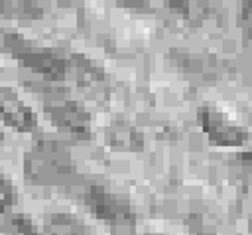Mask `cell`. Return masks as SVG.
<instances>
[{
	"instance_id": "cell-2",
	"label": "cell",
	"mask_w": 252,
	"mask_h": 235,
	"mask_svg": "<svg viewBox=\"0 0 252 235\" xmlns=\"http://www.w3.org/2000/svg\"><path fill=\"white\" fill-rule=\"evenodd\" d=\"M43 109L47 117L53 120L55 126L61 130H67L75 138H89L91 134V118L89 115L81 109L79 103L67 97H45L43 99Z\"/></svg>"
},
{
	"instance_id": "cell-1",
	"label": "cell",
	"mask_w": 252,
	"mask_h": 235,
	"mask_svg": "<svg viewBox=\"0 0 252 235\" xmlns=\"http://www.w3.org/2000/svg\"><path fill=\"white\" fill-rule=\"evenodd\" d=\"M4 49L10 55H14L18 61H22L28 69L41 75L47 81H61L71 71V63L65 57H61L57 51L33 45L30 41H26L24 38H20V34L6 32L4 34Z\"/></svg>"
},
{
	"instance_id": "cell-3",
	"label": "cell",
	"mask_w": 252,
	"mask_h": 235,
	"mask_svg": "<svg viewBox=\"0 0 252 235\" xmlns=\"http://www.w3.org/2000/svg\"><path fill=\"white\" fill-rule=\"evenodd\" d=\"M197 122L209 140L217 146H242L248 138L242 126L230 122L224 115L211 107H201L197 111Z\"/></svg>"
},
{
	"instance_id": "cell-9",
	"label": "cell",
	"mask_w": 252,
	"mask_h": 235,
	"mask_svg": "<svg viewBox=\"0 0 252 235\" xmlns=\"http://www.w3.org/2000/svg\"><path fill=\"white\" fill-rule=\"evenodd\" d=\"M238 24L246 38L252 39V0H242L238 12Z\"/></svg>"
},
{
	"instance_id": "cell-14",
	"label": "cell",
	"mask_w": 252,
	"mask_h": 235,
	"mask_svg": "<svg viewBox=\"0 0 252 235\" xmlns=\"http://www.w3.org/2000/svg\"><path fill=\"white\" fill-rule=\"evenodd\" d=\"M120 6H128V8H140V10H148V2L146 0H114Z\"/></svg>"
},
{
	"instance_id": "cell-10",
	"label": "cell",
	"mask_w": 252,
	"mask_h": 235,
	"mask_svg": "<svg viewBox=\"0 0 252 235\" xmlns=\"http://www.w3.org/2000/svg\"><path fill=\"white\" fill-rule=\"evenodd\" d=\"M8 227H10L12 235H37L35 229H33V225L24 215H12Z\"/></svg>"
},
{
	"instance_id": "cell-13",
	"label": "cell",
	"mask_w": 252,
	"mask_h": 235,
	"mask_svg": "<svg viewBox=\"0 0 252 235\" xmlns=\"http://www.w3.org/2000/svg\"><path fill=\"white\" fill-rule=\"evenodd\" d=\"M238 164L244 168V170H248L250 174H252V150H248V152H242V154H238Z\"/></svg>"
},
{
	"instance_id": "cell-7",
	"label": "cell",
	"mask_w": 252,
	"mask_h": 235,
	"mask_svg": "<svg viewBox=\"0 0 252 235\" xmlns=\"http://www.w3.org/2000/svg\"><path fill=\"white\" fill-rule=\"evenodd\" d=\"M108 136H110V142L114 144V148H118V150H136V148L140 146V136H138V132H136L130 124H126V122L114 124V126L110 128Z\"/></svg>"
},
{
	"instance_id": "cell-6",
	"label": "cell",
	"mask_w": 252,
	"mask_h": 235,
	"mask_svg": "<svg viewBox=\"0 0 252 235\" xmlns=\"http://www.w3.org/2000/svg\"><path fill=\"white\" fill-rule=\"evenodd\" d=\"M67 158L65 152H61L57 148V144L47 142V144H37V150L33 154V160L28 158V168L33 166V174L35 176H55V174H63L67 170Z\"/></svg>"
},
{
	"instance_id": "cell-8",
	"label": "cell",
	"mask_w": 252,
	"mask_h": 235,
	"mask_svg": "<svg viewBox=\"0 0 252 235\" xmlns=\"http://www.w3.org/2000/svg\"><path fill=\"white\" fill-rule=\"evenodd\" d=\"M47 231L51 235H83V227L71 215H51L47 221Z\"/></svg>"
},
{
	"instance_id": "cell-5",
	"label": "cell",
	"mask_w": 252,
	"mask_h": 235,
	"mask_svg": "<svg viewBox=\"0 0 252 235\" xmlns=\"http://www.w3.org/2000/svg\"><path fill=\"white\" fill-rule=\"evenodd\" d=\"M2 118L6 126H12L22 132L33 130L37 124L33 111L26 103H22L10 89H2Z\"/></svg>"
},
{
	"instance_id": "cell-11",
	"label": "cell",
	"mask_w": 252,
	"mask_h": 235,
	"mask_svg": "<svg viewBox=\"0 0 252 235\" xmlns=\"http://www.w3.org/2000/svg\"><path fill=\"white\" fill-rule=\"evenodd\" d=\"M2 205H4V209H8L12 205V184L8 178L2 180Z\"/></svg>"
},
{
	"instance_id": "cell-12",
	"label": "cell",
	"mask_w": 252,
	"mask_h": 235,
	"mask_svg": "<svg viewBox=\"0 0 252 235\" xmlns=\"http://www.w3.org/2000/svg\"><path fill=\"white\" fill-rule=\"evenodd\" d=\"M163 2L179 14H187V10H189V0H163Z\"/></svg>"
},
{
	"instance_id": "cell-4",
	"label": "cell",
	"mask_w": 252,
	"mask_h": 235,
	"mask_svg": "<svg viewBox=\"0 0 252 235\" xmlns=\"http://www.w3.org/2000/svg\"><path fill=\"white\" fill-rule=\"evenodd\" d=\"M85 203L87 207L100 219H106L114 225H130L132 215L130 207L114 197L110 192H106L102 186H91L85 194Z\"/></svg>"
}]
</instances>
